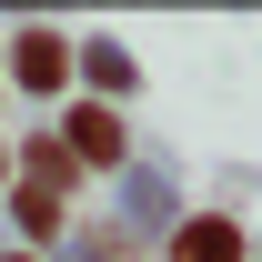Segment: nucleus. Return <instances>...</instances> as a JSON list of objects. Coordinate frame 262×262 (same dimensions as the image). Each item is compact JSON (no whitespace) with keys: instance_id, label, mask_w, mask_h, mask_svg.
<instances>
[{"instance_id":"obj_1","label":"nucleus","mask_w":262,"mask_h":262,"mask_svg":"<svg viewBox=\"0 0 262 262\" xmlns=\"http://www.w3.org/2000/svg\"><path fill=\"white\" fill-rule=\"evenodd\" d=\"M10 71H20L31 91H61V81H71V40H61V31H20V51H10Z\"/></svg>"},{"instance_id":"obj_2","label":"nucleus","mask_w":262,"mask_h":262,"mask_svg":"<svg viewBox=\"0 0 262 262\" xmlns=\"http://www.w3.org/2000/svg\"><path fill=\"white\" fill-rule=\"evenodd\" d=\"M71 151H81V162H121V111L81 101V111H71Z\"/></svg>"},{"instance_id":"obj_3","label":"nucleus","mask_w":262,"mask_h":262,"mask_svg":"<svg viewBox=\"0 0 262 262\" xmlns=\"http://www.w3.org/2000/svg\"><path fill=\"white\" fill-rule=\"evenodd\" d=\"M171 262H242V232L202 212V222H182V242H171Z\"/></svg>"},{"instance_id":"obj_4","label":"nucleus","mask_w":262,"mask_h":262,"mask_svg":"<svg viewBox=\"0 0 262 262\" xmlns=\"http://www.w3.org/2000/svg\"><path fill=\"white\" fill-rule=\"evenodd\" d=\"M10 212H20V232H61V202L31 192V182H20V202H10Z\"/></svg>"}]
</instances>
